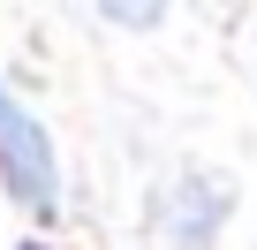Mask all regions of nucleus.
Here are the masks:
<instances>
[{
	"label": "nucleus",
	"mask_w": 257,
	"mask_h": 250,
	"mask_svg": "<svg viewBox=\"0 0 257 250\" xmlns=\"http://www.w3.org/2000/svg\"><path fill=\"white\" fill-rule=\"evenodd\" d=\"M0 182H8V197L23 212H53L61 205V159H53V137H46V121L0 84Z\"/></svg>",
	"instance_id": "1"
},
{
	"label": "nucleus",
	"mask_w": 257,
	"mask_h": 250,
	"mask_svg": "<svg viewBox=\"0 0 257 250\" xmlns=\"http://www.w3.org/2000/svg\"><path fill=\"white\" fill-rule=\"evenodd\" d=\"M152 227L174 250H212L219 227H227V190L204 182V175H174V182L152 190Z\"/></svg>",
	"instance_id": "2"
}]
</instances>
